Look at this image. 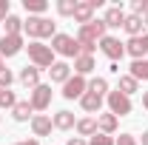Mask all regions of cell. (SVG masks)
<instances>
[{"mask_svg":"<svg viewBox=\"0 0 148 145\" xmlns=\"http://www.w3.org/2000/svg\"><path fill=\"white\" fill-rule=\"evenodd\" d=\"M23 31L32 37V40L54 37L57 34V23H51L49 17H29V20H23Z\"/></svg>","mask_w":148,"mask_h":145,"instance_id":"cell-1","label":"cell"},{"mask_svg":"<svg viewBox=\"0 0 148 145\" xmlns=\"http://www.w3.org/2000/svg\"><path fill=\"white\" fill-rule=\"evenodd\" d=\"M26 51H29V60L34 63L37 68H51V66L57 63L51 46H46V43H40V40H32V43L26 46Z\"/></svg>","mask_w":148,"mask_h":145,"instance_id":"cell-2","label":"cell"},{"mask_svg":"<svg viewBox=\"0 0 148 145\" xmlns=\"http://www.w3.org/2000/svg\"><path fill=\"white\" fill-rule=\"evenodd\" d=\"M106 37V23L103 20H91V23H86V26H80L77 29V43L80 46H88V43H100Z\"/></svg>","mask_w":148,"mask_h":145,"instance_id":"cell-3","label":"cell"},{"mask_svg":"<svg viewBox=\"0 0 148 145\" xmlns=\"http://www.w3.org/2000/svg\"><path fill=\"white\" fill-rule=\"evenodd\" d=\"M51 51L54 54H63V57H80V43H77V37L71 34H60L57 31L54 37H51Z\"/></svg>","mask_w":148,"mask_h":145,"instance_id":"cell-4","label":"cell"},{"mask_svg":"<svg viewBox=\"0 0 148 145\" xmlns=\"http://www.w3.org/2000/svg\"><path fill=\"white\" fill-rule=\"evenodd\" d=\"M97 49H100L103 54L108 57L111 63H117V60H123V54H125V43H123V40H117V37H111V34H106V37H103Z\"/></svg>","mask_w":148,"mask_h":145,"instance_id":"cell-5","label":"cell"},{"mask_svg":"<svg viewBox=\"0 0 148 145\" xmlns=\"http://www.w3.org/2000/svg\"><path fill=\"white\" fill-rule=\"evenodd\" d=\"M108 111L114 114V117H125V114H131V97H125L123 91H108Z\"/></svg>","mask_w":148,"mask_h":145,"instance_id":"cell-6","label":"cell"},{"mask_svg":"<svg viewBox=\"0 0 148 145\" xmlns=\"http://www.w3.org/2000/svg\"><path fill=\"white\" fill-rule=\"evenodd\" d=\"M86 91H88V80L80 77V74H74V77H69V80L63 83V97H66V100H80Z\"/></svg>","mask_w":148,"mask_h":145,"instance_id":"cell-7","label":"cell"},{"mask_svg":"<svg viewBox=\"0 0 148 145\" xmlns=\"http://www.w3.org/2000/svg\"><path fill=\"white\" fill-rule=\"evenodd\" d=\"M26 49L23 34H3L0 37V57H14Z\"/></svg>","mask_w":148,"mask_h":145,"instance_id":"cell-8","label":"cell"},{"mask_svg":"<svg viewBox=\"0 0 148 145\" xmlns=\"http://www.w3.org/2000/svg\"><path fill=\"white\" fill-rule=\"evenodd\" d=\"M29 103H32V108H34V111H46L49 105H51V85L40 83V85H37L34 91H32Z\"/></svg>","mask_w":148,"mask_h":145,"instance_id":"cell-9","label":"cell"},{"mask_svg":"<svg viewBox=\"0 0 148 145\" xmlns=\"http://www.w3.org/2000/svg\"><path fill=\"white\" fill-rule=\"evenodd\" d=\"M125 51L134 60H145V54H148V31L140 34V37H131L128 43H125Z\"/></svg>","mask_w":148,"mask_h":145,"instance_id":"cell-10","label":"cell"},{"mask_svg":"<svg viewBox=\"0 0 148 145\" xmlns=\"http://www.w3.org/2000/svg\"><path fill=\"white\" fill-rule=\"evenodd\" d=\"M51 128H54L51 117H46V114H34V117H32V134H34V137H49Z\"/></svg>","mask_w":148,"mask_h":145,"instance_id":"cell-11","label":"cell"},{"mask_svg":"<svg viewBox=\"0 0 148 145\" xmlns=\"http://www.w3.org/2000/svg\"><path fill=\"white\" fill-rule=\"evenodd\" d=\"M17 80H20V85H23V88L34 91L37 85H40V68H37V66H26V68L20 71Z\"/></svg>","mask_w":148,"mask_h":145,"instance_id":"cell-12","label":"cell"},{"mask_svg":"<svg viewBox=\"0 0 148 145\" xmlns=\"http://www.w3.org/2000/svg\"><path fill=\"white\" fill-rule=\"evenodd\" d=\"M106 29H123V23H125V12H123V6H111L108 12H106Z\"/></svg>","mask_w":148,"mask_h":145,"instance_id":"cell-13","label":"cell"},{"mask_svg":"<svg viewBox=\"0 0 148 145\" xmlns=\"http://www.w3.org/2000/svg\"><path fill=\"white\" fill-rule=\"evenodd\" d=\"M74 20L80 23V26H86V23H91L94 20V6L88 0H77V9H74Z\"/></svg>","mask_w":148,"mask_h":145,"instance_id":"cell-14","label":"cell"},{"mask_svg":"<svg viewBox=\"0 0 148 145\" xmlns=\"http://www.w3.org/2000/svg\"><path fill=\"white\" fill-rule=\"evenodd\" d=\"M80 105H83L86 114H100V111H103V97H97V94H91V91H86V94L80 97Z\"/></svg>","mask_w":148,"mask_h":145,"instance_id":"cell-15","label":"cell"},{"mask_svg":"<svg viewBox=\"0 0 148 145\" xmlns=\"http://www.w3.org/2000/svg\"><path fill=\"white\" fill-rule=\"evenodd\" d=\"M32 111H34V108H32L29 100H20L17 105L12 108V117H14V122H32V117H34Z\"/></svg>","mask_w":148,"mask_h":145,"instance_id":"cell-16","label":"cell"},{"mask_svg":"<svg viewBox=\"0 0 148 145\" xmlns=\"http://www.w3.org/2000/svg\"><path fill=\"white\" fill-rule=\"evenodd\" d=\"M117 122H120V120H117L111 111H106V114H100V117H97V131H100V134H108V137H111V134L117 131Z\"/></svg>","mask_w":148,"mask_h":145,"instance_id":"cell-17","label":"cell"},{"mask_svg":"<svg viewBox=\"0 0 148 145\" xmlns=\"http://www.w3.org/2000/svg\"><path fill=\"white\" fill-rule=\"evenodd\" d=\"M51 122H54V128H60V131H71V128L77 125V120H74L71 111H57L54 117H51Z\"/></svg>","mask_w":148,"mask_h":145,"instance_id":"cell-18","label":"cell"},{"mask_svg":"<svg viewBox=\"0 0 148 145\" xmlns=\"http://www.w3.org/2000/svg\"><path fill=\"white\" fill-rule=\"evenodd\" d=\"M49 74H51V83H66V80L71 77V66H69V63H54V66L49 68Z\"/></svg>","mask_w":148,"mask_h":145,"instance_id":"cell-19","label":"cell"},{"mask_svg":"<svg viewBox=\"0 0 148 145\" xmlns=\"http://www.w3.org/2000/svg\"><path fill=\"white\" fill-rule=\"evenodd\" d=\"M94 71V57L91 54H80L74 60V74H80V77H86V74Z\"/></svg>","mask_w":148,"mask_h":145,"instance_id":"cell-20","label":"cell"},{"mask_svg":"<svg viewBox=\"0 0 148 145\" xmlns=\"http://www.w3.org/2000/svg\"><path fill=\"white\" fill-rule=\"evenodd\" d=\"M23 9L29 12V17H43L46 9H49V3L46 0H23Z\"/></svg>","mask_w":148,"mask_h":145,"instance_id":"cell-21","label":"cell"},{"mask_svg":"<svg viewBox=\"0 0 148 145\" xmlns=\"http://www.w3.org/2000/svg\"><path fill=\"white\" fill-rule=\"evenodd\" d=\"M123 29L128 31V37H140V34H143V17H137V14H125Z\"/></svg>","mask_w":148,"mask_h":145,"instance_id":"cell-22","label":"cell"},{"mask_svg":"<svg viewBox=\"0 0 148 145\" xmlns=\"http://www.w3.org/2000/svg\"><path fill=\"white\" fill-rule=\"evenodd\" d=\"M77 134L80 137H94L97 134V120H91V117H83V120H77Z\"/></svg>","mask_w":148,"mask_h":145,"instance_id":"cell-23","label":"cell"},{"mask_svg":"<svg viewBox=\"0 0 148 145\" xmlns=\"http://www.w3.org/2000/svg\"><path fill=\"white\" fill-rule=\"evenodd\" d=\"M117 91H123L125 97H131V94H137V91H140V83H137L131 74H123V77H120V85H117Z\"/></svg>","mask_w":148,"mask_h":145,"instance_id":"cell-24","label":"cell"},{"mask_svg":"<svg viewBox=\"0 0 148 145\" xmlns=\"http://www.w3.org/2000/svg\"><path fill=\"white\" fill-rule=\"evenodd\" d=\"M88 91L97 94V97H108V80H106V77H94V80H88Z\"/></svg>","mask_w":148,"mask_h":145,"instance_id":"cell-25","label":"cell"},{"mask_svg":"<svg viewBox=\"0 0 148 145\" xmlns=\"http://www.w3.org/2000/svg\"><path fill=\"white\" fill-rule=\"evenodd\" d=\"M131 77L140 83V80H145L148 83V60H134L131 63Z\"/></svg>","mask_w":148,"mask_h":145,"instance_id":"cell-26","label":"cell"},{"mask_svg":"<svg viewBox=\"0 0 148 145\" xmlns=\"http://www.w3.org/2000/svg\"><path fill=\"white\" fill-rule=\"evenodd\" d=\"M3 23H6V34H20V31H23V20H20L17 14H9Z\"/></svg>","mask_w":148,"mask_h":145,"instance_id":"cell-27","label":"cell"},{"mask_svg":"<svg viewBox=\"0 0 148 145\" xmlns=\"http://www.w3.org/2000/svg\"><path fill=\"white\" fill-rule=\"evenodd\" d=\"M14 105H17V97H14V91L0 88V108H14Z\"/></svg>","mask_w":148,"mask_h":145,"instance_id":"cell-28","label":"cell"},{"mask_svg":"<svg viewBox=\"0 0 148 145\" xmlns=\"http://www.w3.org/2000/svg\"><path fill=\"white\" fill-rule=\"evenodd\" d=\"M74 9H77V0H57V12L63 17H74Z\"/></svg>","mask_w":148,"mask_h":145,"instance_id":"cell-29","label":"cell"},{"mask_svg":"<svg viewBox=\"0 0 148 145\" xmlns=\"http://www.w3.org/2000/svg\"><path fill=\"white\" fill-rule=\"evenodd\" d=\"M88 145H114V137H108V134H94L91 140H88Z\"/></svg>","mask_w":148,"mask_h":145,"instance_id":"cell-30","label":"cell"},{"mask_svg":"<svg viewBox=\"0 0 148 145\" xmlns=\"http://www.w3.org/2000/svg\"><path fill=\"white\" fill-rule=\"evenodd\" d=\"M14 83V74H12V68H0V88H9Z\"/></svg>","mask_w":148,"mask_h":145,"instance_id":"cell-31","label":"cell"},{"mask_svg":"<svg viewBox=\"0 0 148 145\" xmlns=\"http://www.w3.org/2000/svg\"><path fill=\"white\" fill-rule=\"evenodd\" d=\"M131 9H134V14H137V17H145V14H148V0H134V3H131Z\"/></svg>","mask_w":148,"mask_h":145,"instance_id":"cell-32","label":"cell"},{"mask_svg":"<svg viewBox=\"0 0 148 145\" xmlns=\"http://www.w3.org/2000/svg\"><path fill=\"white\" fill-rule=\"evenodd\" d=\"M114 145H140L131 134H120V140H114Z\"/></svg>","mask_w":148,"mask_h":145,"instance_id":"cell-33","label":"cell"},{"mask_svg":"<svg viewBox=\"0 0 148 145\" xmlns=\"http://www.w3.org/2000/svg\"><path fill=\"white\" fill-rule=\"evenodd\" d=\"M9 14H12V12H9V0H0V23L9 17Z\"/></svg>","mask_w":148,"mask_h":145,"instance_id":"cell-34","label":"cell"},{"mask_svg":"<svg viewBox=\"0 0 148 145\" xmlns=\"http://www.w3.org/2000/svg\"><path fill=\"white\" fill-rule=\"evenodd\" d=\"M66 145H88V142H86L83 137H71V140H69V142H66Z\"/></svg>","mask_w":148,"mask_h":145,"instance_id":"cell-35","label":"cell"},{"mask_svg":"<svg viewBox=\"0 0 148 145\" xmlns=\"http://www.w3.org/2000/svg\"><path fill=\"white\" fill-rule=\"evenodd\" d=\"M14 145H40L37 140H23V142H14Z\"/></svg>","mask_w":148,"mask_h":145,"instance_id":"cell-36","label":"cell"},{"mask_svg":"<svg viewBox=\"0 0 148 145\" xmlns=\"http://www.w3.org/2000/svg\"><path fill=\"white\" fill-rule=\"evenodd\" d=\"M143 108L148 111V91H143Z\"/></svg>","mask_w":148,"mask_h":145,"instance_id":"cell-37","label":"cell"},{"mask_svg":"<svg viewBox=\"0 0 148 145\" xmlns=\"http://www.w3.org/2000/svg\"><path fill=\"white\" fill-rule=\"evenodd\" d=\"M140 145H148V131H143V142Z\"/></svg>","mask_w":148,"mask_h":145,"instance_id":"cell-38","label":"cell"},{"mask_svg":"<svg viewBox=\"0 0 148 145\" xmlns=\"http://www.w3.org/2000/svg\"><path fill=\"white\" fill-rule=\"evenodd\" d=\"M143 26H145V29H148V14H145V17H143Z\"/></svg>","mask_w":148,"mask_h":145,"instance_id":"cell-39","label":"cell"},{"mask_svg":"<svg viewBox=\"0 0 148 145\" xmlns=\"http://www.w3.org/2000/svg\"><path fill=\"white\" fill-rule=\"evenodd\" d=\"M0 68H6V66H3V57H0Z\"/></svg>","mask_w":148,"mask_h":145,"instance_id":"cell-40","label":"cell"}]
</instances>
